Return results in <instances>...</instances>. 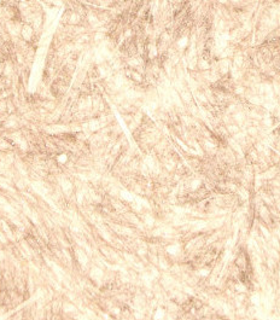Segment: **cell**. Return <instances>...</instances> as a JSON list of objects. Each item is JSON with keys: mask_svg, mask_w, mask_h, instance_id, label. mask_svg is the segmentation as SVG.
Here are the masks:
<instances>
[{"mask_svg": "<svg viewBox=\"0 0 280 320\" xmlns=\"http://www.w3.org/2000/svg\"><path fill=\"white\" fill-rule=\"evenodd\" d=\"M234 290H236L237 292H238V294H245L248 289H246V286H245L244 284L238 283V284L236 285V286H234Z\"/></svg>", "mask_w": 280, "mask_h": 320, "instance_id": "obj_1", "label": "cell"}, {"mask_svg": "<svg viewBox=\"0 0 280 320\" xmlns=\"http://www.w3.org/2000/svg\"><path fill=\"white\" fill-rule=\"evenodd\" d=\"M199 274H200L202 277H203V276H204V277H208L209 274H210V272H209V269H208V268H202V269H200V273H199Z\"/></svg>", "mask_w": 280, "mask_h": 320, "instance_id": "obj_3", "label": "cell"}, {"mask_svg": "<svg viewBox=\"0 0 280 320\" xmlns=\"http://www.w3.org/2000/svg\"><path fill=\"white\" fill-rule=\"evenodd\" d=\"M199 184H200V181H199V180H193V181L191 182L192 189H193V190H197V189L199 187Z\"/></svg>", "mask_w": 280, "mask_h": 320, "instance_id": "obj_4", "label": "cell"}, {"mask_svg": "<svg viewBox=\"0 0 280 320\" xmlns=\"http://www.w3.org/2000/svg\"><path fill=\"white\" fill-rule=\"evenodd\" d=\"M260 301H261V297H260V295H257V294H255V295L251 297V303L254 306H258L260 305Z\"/></svg>", "mask_w": 280, "mask_h": 320, "instance_id": "obj_2", "label": "cell"}, {"mask_svg": "<svg viewBox=\"0 0 280 320\" xmlns=\"http://www.w3.org/2000/svg\"><path fill=\"white\" fill-rule=\"evenodd\" d=\"M261 231H262V234L265 236V237H269V234H268V231L266 230L265 226H261Z\"/></svg>", "mask_w": 280, "mask_h": 320, "instance_id": "obj_5", "label": "cell"}]
</instances>
